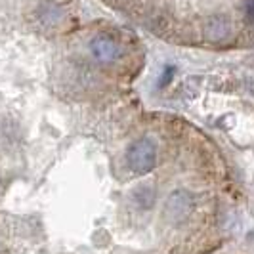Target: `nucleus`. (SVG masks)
<instances>
[{
	"mask_svg": "<svg viewBox=\"0 0 254 254\" xmlns=\"http://www.w3.org/2000/svg\"><path fill=\"white\" fill-rule=\"evenodd\" d=\"M127 161L130 170L136 172V174H147L149 170H153L155 163H157V151H155L153 141L147 140V138L134 141L128 147Z\"/></svg>",
	"mask_w": 254,
	"mask_h": 254,
	"instance_id": "1",
	"label": "nucleus"
},
{
	"mask_svg": "<svg viewBox=\"0 0 254 254\" xmlns=\"http://www.w3.org/2000/svg\"><path fill=\"white\" fill-rule=\"evenodd\" d=\"M247 15L251 21H254V0H247Z\"/></svg>",
	"mask_w": 254,
	"mask_h": 254,
	"instance_id": "3",
	"label": "nucleus"
},
{
	"mask_svg": "<svg viewBox=\"0 0 254 254\" xmlns=\"http://www.w3.org/2000/svg\"><path fill=\"white\" fill-rule=\"evenodd\" d=\"M90 52H92V56L100 64H113V62H117L121 58V54H123L119 42L113 40L111 37H105V35H98V37L90 42Z\"/></svg>",
	"mask_w": 254,
	"mask_h": 254,
	"instance_id": "2",
	"label": "nucleus"
}]
</instances>
